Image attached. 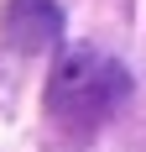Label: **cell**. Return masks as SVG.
I'll return each mask as SVG.
<instances>
[{
	"instance_id": "obj_1",
	"label": "cell",
	"mask_w": 146,
	"mask_h": 152,
	"mask_svg": "<svg viewBox=\"0 0 146 152\" xmlns=\"http://www.w3.org/2000/svg\"><path fill=\"white\" fill-rule=\"evenodd\" d=\"M131 100V74L125 63L99 53V47H68L52 63L47 79V110L68 131H94L104 115H115Z\"/></svg>"
},
{
	"instance_id": "obj_2",
	"label": "cell",
	"mask_w": 146,
	"mask_h": 152,
	"mask_svg": "<svg viewBox=\"0 0 146 152\" xmlns=\"http://www.w3.org/2000/svg\"><path fill=\"white\" fill-rule=\"evenodd\" d=\"M0 37H5L11 53L37 58V53H47V47L63 42V5L58 0H5Z\"/></svg>"
}]
</instances>
